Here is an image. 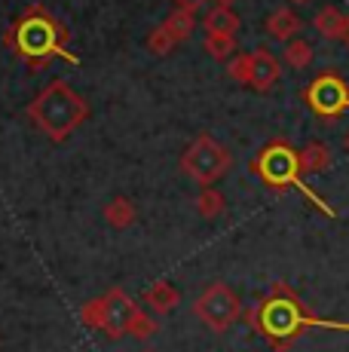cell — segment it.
Segmentation results:
<instances>
[{
	"instance_id": "cell-6",
	"label": "cell",
	"mask_w": 349,
	"mask_h": 352,
	"mask_svg": "<svg viewBox=\"0 0 349 352\" xmlns=\"http://www.w3.org/2000/svg\"><path fill=\"white\" fill-rule=\"evenodd\" d=\"M233 166V157L218 138L212 135H199L187 144V151L181 153V172L190 181H196L199 187H214V181H221Z\"/></svg>"
},
{
	"instance_id": "cell-24",
	"label": "cell",
	"mask_w": 349,
	"mask_h": 352,
	"mask_svg": "<svg viewBox=\"0 0 349 352\" xmlns=\"http://www.w3.org/2000/svg\"><path fill=\"white\" fill-rule=\"evenodd\" d=\"M291 3H306V0H291Z\"/></svg>"
},
{
	"instance_id": "cell-12",
	"label": "cell",
	"mask_w": 349,
	"mask_h": 352,
	"mask_svg": "<svg viewBox=\"0 0 349 352\" xmlns=\"http://www.w3.org/2000/svg\"><path fill=\"white\" fill-rule=\"evenodd\" d=\"M297 31H300V19H297V12H291L288 6H282V10H276L267 19V34H270L273 40H279V43L294 40Z\"/></svg>"
},
{
	"instance_id": "cell-2",
	"label": "cell",
	"mask_w": 349,
	"mask_h": 352,
	"mask_svg": "<svg viewBox=\"0 0 349 352\" xmlns=\"http://www.w3.org/2000/svg\"><path fill=\"white\" fill-rule=\"evenodd\" d=\"M28 120L49 141L62 144V141H68L71 135L89 120V104H86V98L80 96L71 83L52 80L28 104Z\"/></svg>"
},
{
	"instance_id": "cell-4",
	"label": "cell",
	"mask_w": 349,
	"mask_h": 352,
	"mask_svg": "<svg viewBox=\"0 0 349 352\" xmlns=\"http://www.w3.org/2000/svg\"><path fill=\"white\" fill-rule=\"evenodd\" d=\"M254 324L264 337H270L273 343L282 349L294 340L304 328L310 324H319V328H349V324H337V322H322V319H313V316L304 313L300 307L297 294L285 285H273L270 297L258 303V313H254Z\"/></svg>"
},
{
	"instance_id": "cell-18",
	"label": "cell",
	"mask_w": 349,
	"mask_h": 352,
	"mask_svg": "<svg viewBox=\"0 0 349 352\" xmlns=\"http://www.w3.org/2000/svg\"><path fill=\"white\" fill-rule=\"evenodd\" d=\"M205 52L214 58V62H224V58H230L233 52H236V34H205Z\"/></svg>"
},
{
	"instance_id": "cell-21",
	"label": "cell",
	"mask_w": 349,
	"mask_h": 352,
	"mask_svg": "<svg viewBox=\"0 0 349 352\" xmlns=\"http://www.w3.org/2000/svg\"><path fill=\"white\" fill-rule=\"evenodd\" d=\"M174 3H178V10H193V12H196L199 6L209 3V0H174Z\"/></svg>"
},
{
	"instance_id": "cell-11",
	"label": "cell",
	"mask_w": 349,
	"mask_h": 352,
	"mask_svg": "<svg viewBox=\"0 0 349 352\" xmlns=\"http://www.w3.org/2000/svg\"><path fill=\"white\" fill-rule=\"evenodd\" d=\"M313 25H315V31H319L325 40H344V37H349V19L337 10V6H325V10H319V16H315Z\"/></svg>"
},
{
	"instance_id": "cell-14",
	"label": "cell",
	"mask_w": 349,
	"mask_h": 352,
	"mask_svg": "<svg viewBox=\"0 0 349 352\" xmlns=\"http://www.w3.org/2000/svg\"><path fill=\"white\" fill-rule=\"evenodd\" d=\"M203 28L205 34L218 31V34H236L239 31V16L230 10V6L218 3V6H209L203 16Z\"/></svg>"
},
{
	"instance_id": "cell-10",
	"label": "cell",
	"mask_w": 349,
	"mask_h": 352,
	"mask_svg": "<svg viewBox=\"0 0 349 352\" xmlns=\"http://www.w3.org/2000/svg\"><path fill=\"white\" fill-rule=\"evenodd\" d=\"M141 300H144L147 307L153 309V313L166 316V313H172V309L181 303V291L174 288L169 279H157L150 288L144 291V297H141Z\"/></svg>"
},
{
	"instance_id": "cell-9",
	"label": "cell",
	"mask_w": 349,
	"mask_h": 352,
	"mask_svg": "<svg viewBox=\"0 0 349 352\" xmlns=\"http://www.w3.org/2000/svg\"><path fill=\"white\" fill-rule=\"evenodd\" d=\"M306 104L313 107V113L325 120L340 117L344 111H349V89L337 74H319L304 92Z\"/></svg>"
},
{
	"instance_id": "cell-3",
	"label": "cell",
	"mask_w": 349,
	"mask_h": 352,
	"mask_svg": "<svg viewBox=\"0 0 349 352\" xmlns=\"http://www.w3.org/2000/svg\"><path fill=\"white\" fill-rule=\"evenodd\" d=\"M80 319H83L86 328L104 331L111 340H120V337H126V334L138 337V340H147V337H153L159 331L157 319H150L123 288H111V291H104L102 297L89 300L80 309Z\"/></svg>"
},
{
	"instance_id": "cell-17",
	"label": "cell",
	"mask_w": 349,
	"mask_h": 352,
	"mask_svg": "<svg viewBox=\"0 0 349 352\" xmlns=\"http://www.w3.org/2000/svg\"><path fill=\"white\" fill-rule=\"evenodd\" d=\"M196 212L203 214L205 221L221 218V214L227 212V199H224V193L214 190V187H203V190H199V196H196Z\"/></svg>"
},
{
	"instance_id": "cell-22",
	"label": "cell",
	"mask_w": 349,
	"mask_h": 352,
	"mask_svg": "<svg viewBox=\"0 0 349 352\" xmlns=\"http://www.w3.org/2000/svg\"><path fill=\"white\" fill-rule=\"evenodd\" d=\"M344 147H346V153H349V132H346V138H344Z\"/></svg>"
},
{
	"instance_id": "cell-23",
	"label": "cell",
	"mask_w": 349,
	"mask_h": 352,
	"mask_svg": "<svg viewBox=\"0 0 349 352\" xmlns=\"http://www.w3.org/2000/svg\"><path fill=\"white\" fill-rule=\"evenodd\" d=\"M221 3H224V6H230V3H233V0H221Z\"/></svg>"
},
{
	"instance_id": "cell-16",
	"label": "cell",
	"mask_w": 349,
	"mask_h": 352,
	"mask_svg": "<svg viewBox=\"0 0 349 352\" xmlns=\"http://www.w3.org/2000/svg\"><path fill=\"white\" fill-rule=\"evenodd\" d=\"M163 28L169 31L178 43H184V40H190V34L196 31V16H193V10H174L163 22Z\"/></svg>"
},
{
	"instance_id": "cell-5",
	"label": "cell",
	"mask_w": 349,
	"mask_h": 352,
	"mask_svg": "<svg viewBox=\"0 0 349 352\" xmlns=\"http://www.w3.org/2000/svg\"><path fill=\"white\" fill-rule=\"evenodd\" d=\"M251 172L264 181L273 190H288V187H297L315 208H322L325 214H334L331 208L322 202V196H315L310 187L304 184V168H300V153L294 151L285 141H270L267 147H260L258 157L251 160Z\"/></svg>"
},
{
	"instance_id": "cell-15",
	"label": "cell",
	"mask_w": 349,
	"mask_h": 352,
	"mask_svg": "<svg viewBox=\"0 0 349 352\" xmlns=\"http://www.w3.org/2000/svg\"><path fill=\"white\" fill-rule=\"evenodd\" d=\"M328 166H331V151L322 141H313V144H306L300 151V168H304V175H319Z\"/></svg>"
},
{
	"instance_id": "cell-19",
	"label": "cell",
	"mask_w": 349,
	"mask_h": 352,
	"mask_svg": "<svg viewBox=\"0 0 349 352\" xmlns=\"http://www.w3.org/2000/svg\"><path fill=\"white\" fill-rule=\"evenodd\" d=\"M282 58H285L288 67H294V71H304L306 65L313 62V46L306 43V40H288L285 43V52H282Z\"/></svg>"
},
{
	"instance_id": "cell-20",
	"label": "cell",
	"mask_w": 349,
	"mask_h": 352,
	"mask_svg": "<svg viewBox=\"0 0 349 352\" xmlns=\"http://www.w3.org/2000/svg\"><path fill=\"white\" fill-rule=\"evenodd\" d=\"M174 46H178V40H174L172 34L163 28V25H159V28H153L150 34H147V50H150L153 56L166 58V56H169V52L174 50Z\"/></svg>"
},
{
	"instance_id": "cell-13",
	"label": "cell",
	"mask_w": 349,
	"mask_h": 352,
	"mask_svg": "<svg viewBox=\"0 0 349 352\" xmlns=\"http://www.w3.org/2000/svg\"><path fill=\"white\" fill-rule=\"evenodd\" d=\"M135 218H138V208L132 206V199H126V196H113L104 206V221H107V227H113V230H129L135 224Z\"/></svg>"
},
{
	"instance_id": "cell-7",
	"label": "cell",
	"mask_w": 349,
	"mask_h": 352,
	"mask_svg": "<svg viewBox=\"0 0 349 352\" xmlns=\"http://www.w3.org/2000/svg\"><path fill=\"white\" fill-rule=\"evenodd\" d=\"M193 313H196V319L209 331L224 334V331H230L233 324L239 322V316H243V300H239V294L227 285V282H212V285L196 297Z\"/></svg>"
},
{
	"instance_id": "cell-1",
	"label": "cell",
	"mask_w": 349,
	"mask_h": 352,
	"mask_svg": "<svg viewBox=\"0 0 349 352\" xmlns=\"http://www.w3.org/2000/svg\"><path fill=\"white\" fill-rule=\"evenodd\" d=\"M6 46L16 52L19 62H25L31 71H40L52 58H65L71 65H80L77 56L68 52V28L58 22L43 6H28L6 31Z\"/></svg>"
},
{
	"instance_id": "cell-8",
	"label": "cell",
	"mask_w": 349,
	"mask_h": 352,
	"mask_svg": "<svg viewBox=\"0 0 349 352\" xmlns=\"http://www.w3.org/2000/svg\"><path fill=\"white\" fill-rule=\"evenodd\" d=\"M227 74H230L236 83H243L248 86V89H254V92H270L273 86L279 83V77H282V65H279V58L273 56L270 50H254V52H248V56H236L230 62V67H227Z\"/></svg>"
}]
</instances>
